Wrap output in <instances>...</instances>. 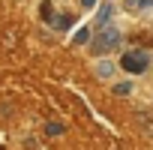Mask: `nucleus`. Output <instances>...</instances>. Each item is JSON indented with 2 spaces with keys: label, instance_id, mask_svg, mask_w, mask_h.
I'll return each instance as SVG.
<instances>
[{
  "label": "nucleus",
  "instance_id": "10",
  "mask_svg": "<svg viewBox=\"0 0 153 150\" xmlns=\"http://www.w3.org/2000/svg\"><path fill=\"white\" fill-rule=\"evenodd\" d=\"M81 6H84V9H96V6H99V0H81Z\"/></svg>",
  "mask_w": 153,
  "mask_h": 150
},
{
  "label": "nucleus",
  "instance_id": "9",
  "mask_svg": "<svg viewBox=\"0 0 153 150\" xmlns=\"http://www.w3.org/2000/svg\"><path fill=\"white\" fill-rule=\"evenodd\" d=\"M114 93H117V96H129V93H132V81H120V84H114Z\"/></svg>",
  "mask_w": 153,
  "mask_h": 150
},
{
  "label": "nucleus",
  "instance_id": "8",
  "mask_svg": "<svg viewBox=\"0 0 153 150\" xmlns=\"http://www.w3.org/2000/svg\"><path fill=\"white\" fill-rule=\"evenodd\" d=\"M63 129H66V126L57 123V120H48V123H45V135H51V138H54V135H63Z\"/></svg>",
  "mask_w": 153,
  "mask_h": 150
},
{
  "label": "nucleus",
  "instance_id": "4",
  "mask_svg": "<svg viewBox=\"0 0 153 150\" xmlns=\"http://www.w3.org/2000/svg\"><path fill=\"white\" fill-rule=\"evenodd\" d=\"M72 24H75V15H72V12H63V15H54V21H51V27H54V30H60V33L72 30Z\"/></svg>",
  "mask_w": 153,
  "mask_h": 150
},
{
  "label": "nucleus",
  "instance_id": "1",
  "mask_svg": "<svg viewBox=\"0 0 153 150\" xmlns=\"http://www.w3.org/2000/svg\"><path fill=\"white\" fill-rule=\"evenodd\" d=\"M120 45H123V33H120L114 24L96 27V33H93V39H90V51H93L96 57H105V54L117 51Z\"/></svg>",
  "mask_w": 153,
  "mask_h": 150
},
{
  "label": "nucleus",
  "instance_id": "6",
  "mask_svg": "<svg viewBox=\"0 0 153 150\" xmlns=\"http://www.w3.org/2000/svg\"><path fill=\"white\" fill-rule=\"evenodd\" d=\"M90 39H93V30L90 27H78L75 36H72V45H90Z\"/></svg>",
  "mask_w": 153,
  "mask_h": 150
},
{
  "label": "nucleus",
  "instance_id": "12",
  "mask_svg": "<svg viewBox=\"0 0 153 150\" xmlns=\"http://www.w3.org/2000/svg\"><path fill=\"white\" fill-rule=\"evenodd\" d=\"M123 6H126V9H132V12H135V9H138V0H123Z\"/></svg>",
  "mask_w": 153,
  "mask_h": 150
},
{
  "label": "nucleus",
  "instance_id": "11",
  "mask_svg": "<svg viewBox=\"0 0 153 150\" xmlns=\"http://www.w3.org/2000/svg\"><path fill=\"white\" fill-rule=\"evenodd\" d=\"M138 9H144V12L153 9V0H138Z\"/></svg>",
  "mask_w": 153,
  "mask_h": 150
},
{
  "label": "nucleus",
  "instance_id": "3",
  "mask_svg": "<svg viewBox=\"0 0 153 150\" xmlns=\"http://www.w3.org/2000/svg\"><path fill=\"white\" fill-rule=\"evenodd\" d=\"M93 72H96V78H111V75L117 72V63L108 60V57H99L96 66H93Z\"/></svg>",
  "mask_w": 153,
  "mask_h": 150
},
{
  "label": "nucleus",
  "instance_id": "5",
  "mask_svg": "<svg viewBox=\"0 0 153 150\" xmlns=\"http://www.w3.org/2000/svg\"><path fill=\"white\" fill-rule=\"evenodd\" d=\"M111 15H114V3H102V6L96 9V27L108 24V21H111Z\"/></svg>",
  "mask_w": 153,
  "mask_h": 150
},
{
  "label": "nucleus",
  "instance_id": "2",
  "mask_svg": "<svg viewBox=\"0 0 153 150\" xmlns=\"http://www.w3.org/2000/svg\"><path fill=\"white\" fill-rule=\"evenodd\" d=\"M120 69L126 75H141L150 69V51L147 48H129L120 54Z\"/></svg>",
  "mask_w": 153,
  "mask_h": 150
},
{
  "label": "nucleus",
  "instance_id": "7",
  "mask_svg": "<svg viewBox=\"0 0 153 150\" xmlns=\"http://www.w3.org/2000/svg\"><path fill=\"white\" fill-rule=\"evenodd\" d=\"M54 15H57V12H54V6H51V0H42V3H39V18H42V21H45V24L51 27Z\"/></svg>",
  "mask_w": 153,
  "mask_h": 150
}]
</instances>
